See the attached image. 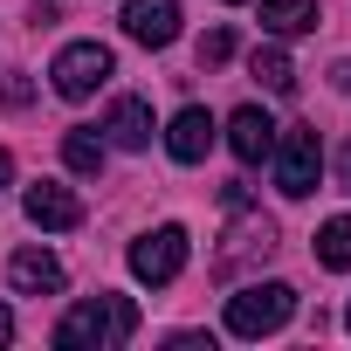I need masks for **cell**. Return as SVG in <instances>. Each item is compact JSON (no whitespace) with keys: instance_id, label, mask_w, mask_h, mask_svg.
Returning a JSON list of instances; mask_svg holds the SVG:
<instances>
[{"instance_id":"obj_19","label":"cell","mask_w":351,"mask_h":351,"mask_svg":"<svg viewBox=\"0 0 351 351\" xmlns=\"http://www.w3.org/2000/svg\"><path fill=\"white\" fill-rule=\"evenodd\" d=\"M8 180H14V158H8V152H0V193H8Z\"/></svg>"},{"instance_id":"obj_12","label":"cell","mask_w":351,"mask_h":351,"mask_svg":"<svg viewBox=\"0 0 351 351\" xmlns=\"http://www.w3.org/2000/svg\"><path fill=\"white\" fill-rule=\"evenodd\" d=\"M262 28L269 35H310L317 28V0H262Z\"/></svg>"},{"instance_id":"obj_5","label":"cell","mask_w":351,"mask_h":351,"mask_svg":"<svg viewBox=\"0 0 351 351\" xmlns=\"http://www.w3.org/2000/svg\"><path fill=\"white\" fill-rule=\"evenodd\" d=\"M180 269H186V228H152V234L131 241V276L138 282L165 289V282H180Z\"/></svg>"},{"instance_id":"obj_16","label":"cell","mask_w":351,"mask_h":351,"mask_svg":"<svg viewBox=\"0 0 351 351\" xmlns=\"http://www.w3.org/2000/svg\"><path fill=\"white\" fill-rule=\"evenodd\" d=\"M62 158H69V172L97 180V172H104V138H97V131H69V138H62Z\"/></svg>"},{"instance_id":"obj_7","label":"cell","mask_w":351,"mask_h":351,"mask_svg":"<svg viewBox=\"0 0 351 351\" xmlns=\"http://www.w3.org/2000/svg\"><path fill=\"white\" fill-rule=\"evenodd\" d=\"M21 207H28V221H35V228H49V234H69V228L83 221V200H76L69 186H56V180L28 186V200H21Z\"/></svg>"},{"instance_id":"obj_4","label":"cell","mask_w":351,"mask_h":351,"mask_svg":"<svg viewBox=\"0 0 351 351\" xmlns=\"http://www.w3.org/2000/svg\"><path fill=\"white\" fill-rule=\"evenodd\" d=\"M110 69H117V56L104 49V42H69L56 62H49V76H56V90L69 97V104H83V97H97L104 83H110Z\"/></svg>"},{"instance_id":"obj_9","label":"cell","mask_w":351,"mask_h":351,"mask_svg":"<svg viewBox=\"0 0 351 351\" xmlns=\"http://www.w3.org/2000/svg\"><path fill=\"white\" fill-rule=\"evenodd\" d=\"M228 145H234V158H241V165H255V158H269V152H276V124H269V110H255V104H241V110L228 117Z\"/></svg>"},{"instance_id":"obj_18","label":"cell","mask_w":351,"mask_h":351,"mask_svg":"<svg viewBox=\"0 0 351 351\" xmlns=\"http://www.w3.org/2000/svg\"><path fill=\"white\" fill-rule=\"evenodd\" d=\"M337 180L351 186V138H344V158H337Z\"/></svg>"},{"instance_id":"obj_8","label":"cell","mask_w":351,"mask_h":351,"mask_svg":"<svg viewBox=\"0 0 351 351\" xmlns=\"http://www.w3.org/2000/svg\"><path fill=\"white\" fill-rule=\"evenodd\" d=\"M165 152H172V158H180V165H200V158L214 152V117H207L200 104H186L180 117H172V124H165Z\"/></svg>"},{"instance_id":"obj_3","label":"cell","mask_w":351,"mask_h":351,"mask_svg":"<svg viewBox=\"0 0 351 351\" xmlns=\"http://www.w3.org/2000/svg\"><path fill=\"white\" fill-rule=\"evenodd\" d=\"M317 172H324V138H317V124H289V131L276 138V186H282L289 200H303V193H317Z\"/></svg>"},{"instance_id":"obj_1","label":"cell","mask_w":351,"mask_h":351,"mask_svg":"<svg viewBox=\"0 0 351 351\" xmlns=\"http://www.w3.org/2000/svg\"><path fill=\"white\" fill-rule=\"evenodd\" d=\"M124 337H138V303L131 296H90V303H76L56 324V344L62 351H110Z\"/></svg>"},{"instance_id":"obj_13","label":"cell","mask_w":351,"mask_h":351,"mask_svg":"<svg viewBox=\"0 0 351 351\" xmlns=\"http://www.w3.org/2000/svg\"><path fill=\"white\" fill-rule=\"evenodd\" d=\"M317 262L324 269H351V214H330L317 228Z\"/></svg>"},{"instance_id":"obj_15","label":"cell","mask_w":351,"mask_h":351,"mask_svg":"<svg viewBox=\"0 0 351 351\" xmlns=\"http://www.w3.org/2000/svg\"><path fill=\"white\" fill-rule=\"evenodd\" d=\"M276 248V228L269 221H241L234 228V248H221V269H234V262H248V255H269Z\"/></svg>"},{"instance_id":"obj_21","label":"cell","mask_w":351,"mask_h":351,"mask_svg":"<svg viewBox=\"0 0 351 351\" xmlns=\"http://www.w3.org/2000/svg\"><path fill=\"white\" fill-rule=\"evenodd\" d=\"M344 330H351V310H344Z\"/></svg>"},{"instance_id":"obj_11","label":"cell","mask_w":351,"mask_h":351,"mask_svg":"<svg viewBox=\"0 0 351 351\" xmlns=\"http://www.w3.org/2000/svg\"><path fill=\"white\" fill-rule=\"evenodd\" d=\"M104 131H110V145L145 152V145H152V104H145V97H117L110 117H104Z\"/></svg>"},{"instance_id":"obj_14","label":"cell","mask_w":351,"mask_h":351,"mask_svg":"<svg viewBox=\"0 0 351 351\" xmlns=\"http://www.w3.org/2000/svg\"><path fill=\"white\" fill-rule=\"evenodd\" d=\"M248 69H255V83H262L269 97H289V90H296V69H289V56H282V49H255V62H248Z\"/></svg>"},{"instance_id":"obj_22","label":"cell","mask_w":351,"mask_h":351,"mask_svg":"<svg viewBox=\"0 0 351 351\" xmlns=\"http://www.w3.org/2000/svg\"><path fill=\"white\" fill-rule=\"evenodd\" d=\"M228 8H234V0H228Z\"/></svg>"},{"instance_id":"obj_10","label":"cell","mask_w":351,"mask_h":351,"mask_svg":"<svg viewBox=\"0 0 351 351\" xmlns=\"http://www.w3.org/2000/svg\"><path fill=\"white\" fill-rule=\"evenodd\" d=\"M8 282H14L21 296H56V289H62V262H56L49 248H21V255L8 262Z\"/></svg>"},{"instance_id":"obj_17","label":"cell","mask_w":351,"mask_h":351,"mask_svg":"<svg viewBox=\"0 0 351 351\" xmlns=\"http://www.w3.org/2000/svg\"><path fill=\"white\" fill-rule=\"evenodd\" d=\"M228 56H234V35H228V28H214V35H200V69H221Z\"/></svg>"},{"instance_id":"obj_6","label":"cell","mask_w":351,"mask_h":351,"mask_svg":"<svg viewBox=\"0 0 351 351\" xmlns=\"http://www.w3.org/2000/svg\"><path fill=\"white\" fill-rule=\"evenodd\" d=\"M124 35L145 49L180 42V0H124Z\"/></svg>"},{"instance_id":"obj_20","label":"cell","mask_w":351,"mask_h":351,"mask_svg":"<svg viewBox=\"0 0 351 351\" xmlns=\"http://www.w3.org/2000/svg\"><path fill=\"white\" fill-rule=\"evenodd\" d=\"M8 337H14V317H8V310H0V344H8Z\"/></svg>"},{"instance_id":"obj_2","label":"cell","mask_w":351,"mask_h":351,"mask_svg":"<svg viewBox=\"0 0 351 351\" xmlns=\"http://www.w3.org/2000/svg\"><path fill=\"white\" fill-rule=\"evenodd\" d=\"M289 317H296V289L289 282H248V289L228 296V330L234 337H269Z\"/></svg>"}]
</instances>
